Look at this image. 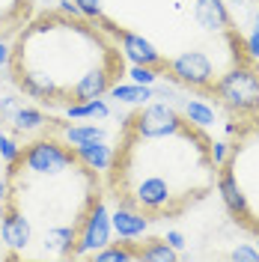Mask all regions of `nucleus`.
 Listing matches in <instances>:
<instances>
[{"mask_svg": "<svg viewBox=\"0 0 259 262\" xmlns=\"http://www.w3.org/2000/svg\"><path fill=\"white\" fill-rule=\"evenodd\" d=\"M125 69L116 39L101 24L54 9L18 30L9 75L24 98L63 111L107 96V90L125 78Z\"/></svg>", "mask_w": 259, "mask_h": 262, "instance_id": "f257e3e1", "label": "nucleus"}, {"mask_svg": "<svg viewBox=\"0 0 259 262\" xmlns=\"http://www.w3.org/2000/svg\"><path fill=\"white\" fill-rule=\"evenodd\" d=\"M209 143V137L188 122L158 137L122 128L107 170V188L119 203L140 209L149 221L176 217L209 194L218 179Z\"/></svg>", "mask_w": 259, "mask_h": 262, "instance_id": "f03ea898", "label": "nucleus"}, {"mask_svg": "<svg viewBox=\"0 0 259 262\" xmlns=\"http://www.w3.org/2000/svg\"><path fill=\"white\" fill-rule=\"evenodd\" d=\"M211 93L221 98V104L229 114L242 119L259 114V75L250 60H235L224 75H218Z\"/></svg>", "mask_w": 259, "mask_h": 262, "instance_id": "7ed1b4c3", "label": "nucleus"}, {"mask_svg": "<svg viewBox=\"0 0 259 262\" xmlns=\"http://www.w3.org/2000/svg\"><path fill=\"white\" fill-rule=\"evenodd\" d=\"M78 155L75 149L63 143L60 137H36L27 146H21L18 161H12L9 167H15L27 176H63L69 170L78 167Z\"/></svg>", "mask_w": 259, "mask_h": 262, "instance_id": "20e7f679", "label": "nucleus"}, {"mask_svg": "<svg viewBox=\"0 0 259 262\" xmlns=\"http://www.w3.org/2000/svg\"><path fill=\"white\" fill-rule=\"evenodd\" d=\"M164 78L176 86L194 90V93H211L214 81H218V69L211 63V57L206 51H182L176 57L167 60Z\"/></svg>", "mask_w": 259, "mask_h": 262, "instance_id": "39448f33", "label": "nucleus"}, {"mask_svg": "<svg viewBox=\"0 0 259 262\" xmlns=\"http://www.w3.org/2000/svg\"><path fill=\"white\" fill-rule=\"evenodd\" d=\"M114 242V227H111V209L98 196L96 203L87 209L83 221L78 224V238H75V253L72 259H93L101 247Z\"/></svg>", "mask_w": 259, "mask_h": 262, "instance_id": "423d86ee", "label": "nucleus"}, {"mask_svg": "<svg viewBox=\"0 0 259 262\" xmlns=\"http://www.w3.org/2000/svg\"><path fill=\"white\" fill-rule=\"evenodd\" d=\"M101 27L111 33L116 39V45L122 51L125 63H134V66H155V69H167V57H161V51L155 48L149 39H143L140 33H131V30H122L116 27L111 18L101 21Z\"/></svg>", "mask_w": 259, "mask_h": 262, "instance_id": "0eeeda50", "label": "nucleus"}, {"mask_svg": "<svg viewBox=\"0 0 259 262\" xmlns=\"http://www.w3.org/2000/svg\"><path fill=\"white\" fill-rule=\"evenodd\" d=\"M33 235H36V229H33L30 217L21 212L15 203H9L6 217L0 221V245L6 247V256H9V259L24 256L27 247L33 245Z\"/></svg>", "mask_w": 259, "mask_h": 262, "instance_id": "6e6552de", "label": "nucleus"}, {"mask_svg": "<svg viewBox=\"0 0 259 262\" xmlns=\"http://www.w3.org/2000/svg\"><path fill=\"white\" fill-rule=\"evenodd\" d=\"M191 15L197 27L209 36H229L232 33V15H229L227 0H194Z\"/></svg>", "mask_w": 259, "mask_h": 262, "instance_id": "1a4fd4ad", "label": "nucleus"}, {"mask_svg": "<svg viewBox=\"0 0 259 262\" xmlns=\"http://www.w3.org/2000/svg\"><path fill=\"white\" fill-rule=\"evenodd\" d=\"M149 217H146L140 209H134L128 203H119L116 200V209L111 212V227H114V235L119 242H137V238H143L146 232H149Z\"/></svg>", "mask_w": 259, "mask_h": 262, "instance_id": "9d476101", "label": "nucleus"}, {"mask_svg": "<svg viewBox=\"0 0 259 262\" xmlns=\"http://www.w3.org/2000/svg\"><path fill=\"white\" fill-rule=\"evenodd\" d=\"M214 185H218V194H221V200H224L227 212L235 214V221L242 217V224L247 227V217H250L247 194H244V188L239 185V179H235V173H232V167H229V164H224V167L218 170V179H214Z\"/></svg>", "mask_w": 259, "mask_h": 262, "instance_id": "9b49d317", "label": "nucleus"}, {"mask_svg": "<svg viewBox=\"0 0 259 262\" xmlns=\"http://www.w3.org/2000/svg\"><path fill=\"white\" fill-rule=\"evenodd\" d=\"M75 238H78V227H72V224H54L39 232L42 253L57 256V259H69L75 253Z\"/></svg>", "mask_w": 259, "mask_h": 262, "instance_id": "f8f14e48", "label": "nucleus"}, {"mask_svg": "<svg viewBox=\"0 0 259 262\" xmlns=\"http://www.w3.org/2000/svg\"><path fill=\"white\" fill-rule=\"evenodd\" d=\"M72 149H75L78 161H81L83 167H90V170H96L98 176L111 170V164H114V152H116V146H111L107 140H96V143H87V146H72Z\"/></svg>", "mask_w": 259, "mask_h": 262, "instance_id": "ddd939ff", "label": "nucleus"}, {"mask_svg": "<svg viewBox=\"0 0 259 262\" xmlns=\"http://www.w3.org/2000/svg\"><path fill=\"white\" fill-rule=\"evenodd\" d=\"M51 116H45V111L42 107H36V104H21L18 107V114L12 116V122H9V131L15 134V137H21V134H39L42 128H48Z\"/></svg>", "mask_w": 259, "mask_h": 262, "instance_id": "4468645a", "label": "nucleus"}, {"mask_svg": "<svg viewBox=\"0 0 259 262\" xmlns=\"http://www.w3.org/2000/svg\"><path fill=\"white\" fill-rule=\"evenodd\" d=\"M54 128L60 134V140L69 146H87V143H96V140H107V131L101 125H66L63 119H51Z\"/></svg>", "mask_w": 259, "mask_h": 262, "instance_id": "2eb2a0df", "label": "nucleus"}, {"mask_svg": "<svg viewBox=\"0 0 259 262\" xmlns=\"http://www.w3.org/2000/svg\"><path fill=\"white\" fill-rule=\"evenodd\" d=\"M179 114H182V119H185L188 125H194V128H200V131L211 128V125L218 122V111H214L211 104H206L203 98H182V101H179Z\"/></svg>", "mask_w": 259, "mask_h": 262, "instance_id": "dca6fc26", "label": "nucleus"}, {"mask_svg": "<svg viewBox=\"0 0 259 262\" xmlns=\"http://www.w3.org/2000/svg\"><path fill=\"white\" fill-rule=\"evenodd\" d=\"M33 0H0V36L18 33L30 15Z\"/></svg>", "mask_w": 259, "mask_h": 262, "instance_id": "f3484780", "label": "nucleus"}, {"mask_svg": "<svg viewBox=\"0 0 259 262\" xmlns=\"http://www.w3.org/2000/svg\"><path fill=\"white\" fill-rule=\"evenodd\" d=\"M107 96L119 101V104H131V107H140L146 101H152L155 93H152V86H143V83H134V81H116L111 90H107Z\"/></svg>", "mask_w": 259, "mask_h": 262, "instance_id": "a211bd4d", "label": "nucleus"}, {"mask_svg": "<svg viewBox=\"0 0 259 262\" xmlns=\"http://www.w3.org/2000/svg\"><path fill=\"white\" fill-rule=\"evenodd\" d=\"M63 114L69 119H107L111 116V104L98 96V98H90V101L69 104V107H63Z\"/></svg>", "mask_w": 259, "mask_h": 262, "instance_id": "6ab92c4d", "label": "nucleus"}, {"mask_svg": "<svg viewBox=\"0 0 259 262\" xmlns=\"http://www.w3.org/2000/svg\"><path fill=\"white\" fill-rule=\"evenodd\" d=\"M137 256L146 262H176L182 253L173 250V247L167 245L164 238H149L143 247H137Z\"/></svg>", "mask_w": 259, "mask_h": 262, "instance_id": "aec40b11", "label": "nucleus"}, {"mask_svg": "<svg viewBox=\"0 0 259 262\" xmlns=\"http://www.w3.org/2000/svg\"><path fill=\"white\" fill-rule=\"evenodd\" d=\"M93 259L96 262H131V259H140V256H137V247H131V242H111L107 247H101Z\"/></svg>", "mask_w": 259, "mask_h": 262, "instance_id": "412c9836", "label": "nucleus"}, {"mask_svg": "<svg viewBox=\"0 0 259 262\" xmlns=\"http://www.w3.org/2000/svg\"><path fill=\"white\" fill-rule=\"evenodd\" d=\"M125 78H128V81H134V83H143V86H152V83L158 81V78H164V69L128 63V69H125Z\"/></svg>", "mask_w": 259, "mask_h": 262, "instance_id": "4be33fe9", "label": "nucleus"}, {"mask_svg": "<svg viewBox=\"0 0 259 262\" xmlns=\"http://www.w3.org/2000/svg\"><path fill=\"white\" fill-rule=\"evenodd\" d=\"M242 51H244V57H247L250 63L259 60V9L253 12V24H250L247 36L242 39Z\"/></svg>", "mask_w": 259, "mask_h": 262, "instance_id": "5701e85b", "label": "nucleus"}, {"mask_svg": "<svg viewBox=\"0 0 259 262\" xmlns=\"http://www.w3.org/2000/svg\"><path fill=\"white\" fill-rule=\"evenodd\" d=\"M21 104H24V96H21L18 90H15V93H0V122H3V125H9Z\"/></svg>", "mask_w": 259, "mask_h": 262, "instance_id": "b1692460", "label": "nucleus"}, {"mask_svg": "<svg viewBox=\"0 0 259 262\" xmlns=\"http://www.w3.org/2000/svg\"><path fill=\"white\" fill-rule=\"evenodd\" d=\"M18 155H21V143L15 140V134H3L0 131V161L9 167L12 161H18Z\"/></svg>", "mask_w": 259, "mask_h": 262, "instance_id": "393cba45", "label": "nucleus"}, {"mask_svg": "<svg viewBox=\"0 0 259 262\" xmlns=\"http://www.w3.org/2000/svg\"><path fill=\"white\" fill-rule=\"evenodd\" d=\"M209 152H211V161H214V167L221 170V167L229 161L232 143H229V140H211V143H209Z\"/></svg>", "mask_w": 259, "mask_h": 262, "instance_id": "a878e982", "label": "nucleus"}, {"mask_svg": "<svg viewBox=\"0 0 259 262\" xmlns=\"http://www.w3.org/2000/svg\"><path fill=\"white\" fill-rule=\"evenodd\" d=\"M229 259L232 262H259V250H256V245H235L229 250Z\"/></svg>", "mask_w": 259, "mask_h": 262, "instance_id": "bb28decb", "label": "nucleus"}, {"mask_svg": "<svg viewBox=\"0 0 259 262\" xmlns=\"http://www.w3.org/2000/svg\"><path fill=\"white\" fill-rule=\"evenodd\" d=\"M164 242H167V245L173 247V250H179V253H182V250H185V245H188V242H185V235H182L179 229H167Z\"/></svg>", "mask_w": 259, "mask_h": 262, "instance_id": "cd10ccee", "label": "nucleus"}, {"mask_svg": "<svg viewBox=\"0 0 259 262\" xmlns=\"http://www.w3.org/2000/svg\"><path fill=\"white\" fill-rule=\"evenodd\" d=\"M9 63H12V45H6V42L0 39V69L9 72Z\"/></svg>", "mask_w": 259, "mask_h": 262, "instance_id": "c85d7f7f", "label": "nucleus"}, {"mask_svg": "<svg viewBox=\"0 0 259 262\" xmlns=\"http://www.w3.org/2000/svg\"><path fill=\"white\" fill-rule=\"evenodd\" d=\"M0 200H9V176H6V170L0 173Z\"/></svg>", "mask_w": 259, "mask_h": 262, "instance_id": "c756f323", "label": "nucleus"}, {"mask_svg": "<svg viewBox=\"0 0 259 262\" xmlns=\"http://www.w3.org/2000/svg\"><path fill=\"white\" fill-rule=\"evenodd\" d=\"M229 3H232V9H247V0H229ZM227 3V6H229Z\"/></svg>", "mask_w": 259, "mask_h": 262, "instance_id": "7c9ffc66", "label": "nucleus"}, {"mask_svg": "<svg viewBox=\"0 0 259 262\" xmlns=\"http://www.w3.org/2000/svg\"><path fill=\"white\" fill-rule=\"evenodd\" d=\"M6 209H9V200H0V221L6 217Z\"/></svg>", "mask_w": 259, "mask_h": 262, "instance_id": "2f4dec72", "label": "nucleus"}, {"mask_svg": "<svg viewBox=\"0 0 259 262\" xmlns=\"http://www.w3.org/2000/svg\"><path fill=\"white\" fill-rule=\"evenodd\" d=\"M253 69H256V75H259V60H256V63H253Z\"/></svg>", "mask_w": 259, "mask_h": 262, "instance_id": "473e14b6", "label": "nucleus"}, {"mask_svg": "<svg viewBox=\"0 0 259 262\" xmlns=\"http://www.w3.org/2000/svg\"><path fill=\"white\" fill-rule=\"evenodd\" d=\"M256 250H259V229H256Z\"/></svg>", "mask_w": 259, "mask_h": 262, "instance_id": "72a5a7b5", "label": "nucleus"}]
</instances>
